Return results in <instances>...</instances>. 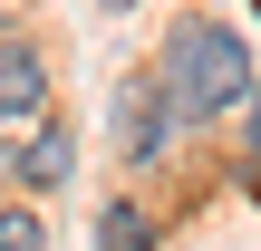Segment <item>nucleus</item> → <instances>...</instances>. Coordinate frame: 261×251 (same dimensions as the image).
Instances as JSON below:
<instances>
[{"instance_id":"obj_1","label":"nucleus","mask_w":261,"mask_h":251,"mask_svg":"<svg viewBox=\"0 0 261 251\" xmlns=\"http://www.w3.org/2000/svg\"><path fill=\"white\" fill-rule=\"evenodd\" d=\"M165 97H174V116L184 126H213V116H232L242 97L261 87V68H252V48L223 29V19H174V39H165Z\"/></svg>"},{"instance_id":"obj_2","label":"nucleus","mask_w":261,"mask_h":251,"mask_svg":"<svg viewBox=\"0 0 261 251\" xmlns=\"http://www.w3.org/2000/svg\"><path fill=\"white\" fill-rule=\"evenodd\" d=\"M174 97H165V77H126L116 87V145H126V164L136 174H155L165 155H174Z\"/></svg>"},{"instance_id":"obj_3","label":"nucleus","mask_w":261,"mask_h":251,"mask_svg":"<svg viewBox=\"0 0 261 251\" xmlns=\"http://www.w3.org/2000/svg\"><path fill=\"white\" fill-rule=\"evenodd\" d=\"M19 184H29V193H68V184H77V135H68L58 116L29 126V145H19Z\"/></svg>"},{"instance_id":"obj_4","label":"nucleus","mask_w":261,"mask_h":251,"mask_svg":"<svg viewBox=\"0 0 261 251\" xmlns=\"http://www.w3.org/2000/svg\"><path fill=\"white\" fill-rule=\"evenodd\" d=\"M0 116H19V126L48 116V58L29 39H0Z\"/></svg>"},{"instance_id":"obj_5","label":"nucleus","mask_w":261,"mask_h":251,"mask_svg":"<svg viewBox=\"0 0 261 251\" xmlns=\"http://www.w3.org/2000/svg\"><path fill=\"white\" fill-rule=\"evenodd\" d=\"M145 232H155V222H145L136 203H97V242H116V251H136Z\"/></svg>"},{"instance_id":"obj_6","label":"nucleus","mask_w":261,"mask_h":251,"mask_svg":"<svg viewBox=\"0 0 261 251\" xmlns=\"http://www.w3.org/2000/svg\"><path fill=\"white\" fill-rule=\"evenodd\" d=\"M39 242H48V222H39L29 203H10V213H0V251H39Z\"/></svg>"},{"instance_id":"obj_7","label":"nucleus","mask_w":261,"mask_h":251,"mask_svg":"<svg viewBox=\"0 0 261 251\" xmlns=\"http://www.w3.org/2000/svg\"><path fill=\"white\" fill-rule=\"evenodd\" d=\"M242 116H252V155H242V164H261V87L242 97Z\"/></svg>"},{"instance_id":"obj_8","label":"nucleus","mask_w":261,"mask_h":251,"mask_svg":"<svg viewBox=\"0 0 261 251\" xmlns=\"http://www.w3.org/2000/svg\"><path fill=\"white\" fill-rule=\"evenodd\" d=\"M107 10H136V0H107Z\"/></svg>"}]
</instances>
